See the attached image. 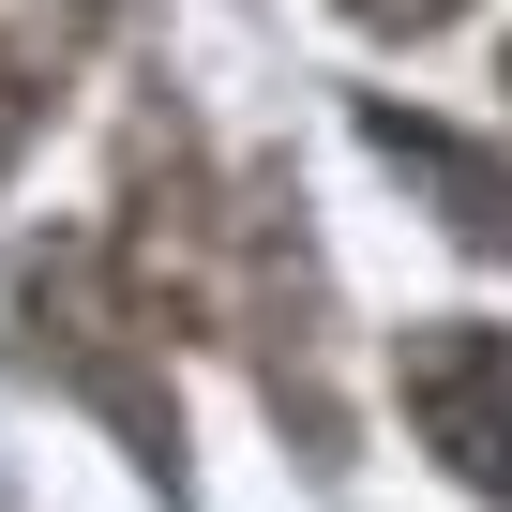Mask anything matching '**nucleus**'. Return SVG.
<instances>
[{
	"label": "nucleus",
	"instance_id": "nucleus-3",
	"mask_svg": "<svg viewBox=\"0 0 512 512\" xmlns=\"http://www.w3.org/2000/svg\"><path fill=\"white\" fill-rule=\"evenodd\" d=\"M31 121H46V76H31V61H16V46H0V151H16V136H31Z\"/></svg>",
	"mask_w": 512,
	"mask_h": 512
},
{
	"label": "nucleus",
	"instance_id": "nucleus-2",
	"mask_svg": "<svg viewBox=\"0 0 512 512\" xmlns=\"http://www.w3.org/2000/svg\"><path fill=\"white\" fill-rule=\"evenodd\" d=\"M362 136H377L392 181L437 196V226H452L467 256H512V166H497L482 136H452V121H422V106H362Z\"/></svg>",
	"mask_w": 512,
	"mask_h": 512
},
{
	"label": "nucleus",
	"instance_id": "nucleus-1",
	"mask_svg": "<svg viewBox=\"0 0 512 512\" xmlns=\"http://www.w3.org/2000/svg\"><path fill=\"white\" fill-rule=\"evenodd\" d=\"M392 392H407V422L452 452V482L512 512V332H482V317H422V332L392 347Z\"/></svg>",
	"mask_w": 512,
	"mask_h": 512
},
{
	"label": "nucleus",
	"instance_id": "nucleus-4",
	"mask_svg": "<svg viewBox=\"0 0 512 512\" xmlns=\"http://www.w3.org/2000/svg\"><path fill=\"white\" fill-rule=\"evenodd\" d=\"M347 16H362V31H452L467 0H347Z\"/></svg>",
	"mask_w": 512,
	"mask_h": 512
}]
</instances>
